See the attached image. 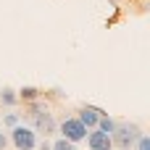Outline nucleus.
Returning a JSON list of instances; mask_svg holds the SVG:
<instances>
[{
  "label": "nucleus",
  "instance_id": "nucleus-7",
  "mask_svg": "<svg viewBox=\"0 0 150 150\" xmlns=\"http://www.w3.org/2000/svg\"><path fill=\"white\" fill-rule=\"evenodd\" d=\"M16 95H18V103H34V100H40V98H42V92H40L37 87H32V84H26V87L16 90Z\"/></svg>",
  "mask_w": 150,
  "mask_h": 150
},
{
  "label": "nucleus",
  "instance_id": "nucleus-9",
  "mask_svg": "<svg viewBox=\"0 0 150 150\" xmlns=\"http://www.w3.org/2000/svg\"><path fill=\"white\" fill-rule=\"evenodd\" d=\"M95 129H100V132H105V134H113V129H116V119H111L108 113H103Z\"/></svg>",
  "mask_w": 150,
  "mask_h": 150
},
{
  "label": "nucleus",
  "instance_id": "nucleus-14",
  "mask_svg": "<svg viewBox=\"0 0 150 150\" xmlns=\"http://www.w3.org/2000/svg\"><path fill=\"white\" fill-rule=\"evenodd\" d=\"M37 150H50V137H45L42 142H37Z\"/></svg>",
  "mask_w": 150,
  "mask_h": 150
},
{
  "label": "nucleus",
  "instance_id": "nucleus-3",
  "mask_svg": "<svg viewBox=\"0 0 150 150\" xmlns=\"http://www.w3.org/2000/svg\"><path fill=\"white\" fill-rule=\"evenodd\" d=\"M8 140L16 150H34L40 142V134L29 124H16L13 129H8Z\"/></svg>",
  "mask_w": 150,
  "mask_h": 150
},
{
  "label": "nucleus",
  "instance_id": "nucleus-1",
  "mask_svg": "<svg viewBox=\"0 0 150 150\" xmlns=\"http://www.w3.org/2000/svg\"><path fill=\"white\" fill-rule=\"evenodd\" d=\"M18 116H21L37 134H42V137H53V134L58 132V124H55L50 108L42 103V98L34 100V103H24V113H18Z\"/></svg>",
  "mask_w": 150,
  "mask_h": 150
},
{
  "label": "nucleus",
  "instance_id": "nucleus-8",
  "mask_svg": "<svg viewBox=\"0 0 150 150\" xmlns=\"http://www.w3.org/2000/svg\"><path fill=\"white\" fill-rule=\"evenodd\" d=\"M0 105H5V108L18 105V95H16L13 87H3V90H0Z\"/></svg>",
  "mask_w": 150,
  "mask_h": 150
},
{
  "label": "nucleus",
  "instance_id": "nucleus-12",
  "mask_svg": "<svg viewBox=\"0 0 150 150\" xmlns=\"http://www.w3.org/2000/svg\"><path fill=\"white\" fill-rule=\"evenodd\" d=\"M134 150H150V137H148V134H140V137H137Z\"/></svg>",
  "mask_w": 150,
  "mask_h": 150
},
{
  "label": "nucleus",
  "instance_id": "nucleus-5",
  "mask_svg": "<svg viewBox=\"0 0 150 150\" xmlns=\"http://www.w3.org/2000/svg\"><path fill=\"white\" fill-rule=\"evenodd\" d=\"M103 113H105V111H103V108H98V105H82V108L76 111V119H79V121L87 127V132H90V129H95V127H98V121H100V116H103Z\"/></svg>",
  "mask_w": 150,
  "mask_h": 150
},
{
  "label": "nucleus",
  "instance_id": "nucleus-2",
  "mask_svg": "<svg viewBox=\"0 0 150 150\" xmlns=\"http://www.w3.org/2000/svg\"><path fill=\"white\" fill-rule=\"evenodd\" d=\"M140 134H142V129L134 121H116V129L111 134L113 150H134V142Z\"/></svg>",
  "mask_w": 150,
  "mask_h": 150
},
{
  "label": "nucleus",
  "instance_id": "nucleus-13",
  "mask_svg": "<svg viewBox=\"0 0 150 150\" xmlns=\"http://www.w3.org/2000/svg\"><path fill=\"white\" fill-rule=\"evenodd\" d=\"M8 145H11V140H8V134L0 129V150H8Z\"/></svg>",
  "mask_w": 150,
  "mask_h": 150
},
{
  "label": "nucleus",
  "instance_id": "nucleus-15",
  "mask_svg": "<svg viewBox=\"0 0 150 150\" xmlns=\"http://www.w3.org/2000/svg\"><path fill=\"white\" fill-rule=\"evenodd\" d=\"M108 3H116V0H108Z\"/></svg>",
  "mask_w": 150,
  "mask_h": 150
},
{
  "label": "nucleus",
  "instance_id": "nucleus-6",
  "mask_svg": "<svg viewBox=\"0 0 150 150\" xmlns=\"http://www.w3.org/2000/svg\"><path fill=\"white\" fill-rule=\"evenodd\" d=\"M84 140H87V148L90 150H113L111 134H105V132H100V129H90Z\"/></svg>",
  "mask_w": 150,
  "mask_h": 150
},
{
  "label": "nucleus",
  "instance_id": "nucleus-11",
  "mask_svg": "<svg viewBox=\"0 0 150 150\" xmlns=\"http://www.w3.org/2000/svg\"><path fill=\"white\" fill-rule=\"evenodd\" d=\"M16 124H21V116L18 113H3V127L5 129H13Z\"/></svg>",
  "mask_w": 150,
  "mask_h": 150
},
{
  "label": "nucleus",
  "instance_id": "nucleus-10",
  "mask_svg": "<svg viewBox=\"0 0 150 150\" xmlns=\"http://www.w3.org/2000/svg\"><path fill=\"white\" fill-rule=\"evenodd\" d=\"M50 150H76V145L69 142V140H63V137H58V140L50 142Z\"/></svg>",
  "mask_w": 150,
  "mask_h": 150
},
{
  "label": "nucleus",
  "instance_id": "nucleus-4",
  "mask_svg": "<svg viewBox=\"0 0 150 150\" xmlns=\"http://www.w3.org/2000/svg\"><path fill=\"white\" fill-rule=\"evenodd\" d=\"M58 132H61V137L63 140H69V142H84V137H87V127L76 119V116H66L61 124H58Z\"/></svg>",
  "mask_w": 150,
  "mask_h": 150
}]
</instances>
